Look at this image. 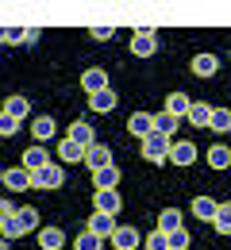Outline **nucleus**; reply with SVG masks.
Instances as JSON below:
<instances>
[{"mask_svg":"<svg viewBox=\"0 0 231 250\" xmlns=\"http://www.w3.org/2000/svg\"><path fill=\"white\" fill-rule=\"evenodd\" d=\"M208 166H212V169H228L231 166V150L228 146H212V150H208Z\"/></svg>","mask_w":231,"mask_h":250,"instance_id":"25","label":"nucleus"},{"mask_svg":"<svg viewBox=\"0 0 231 250\" xmlns=\"http://www.w3.org/2000/svg\"><path fill=\"white\" fill-rule=\"evenodd\" d=\"M143 158H147V162H154V166H162L166 158H169V139L158 135V131H150V135L143 139Z\"/></svg>","mask_w":231,"mask_h":250,"instance_id":"2","label":"nucleus"},{"mask_svg":"<svg viewBox=\"0 0 231 250\" xmlns=\"http://www.w3.org/2000/svg\"><path fill=\"white\" fill-rule=\"evenodd\" d=\"M193 212H197L200 219H208V223H212V216H216V200H208V196H197V200H193Z\"/></svg>","mask_w":231,"mask_h":250,"instance_id":"29","label":"nucleus"},{"mask_svg":"<svg viewBox=\"0 0 231 250\" xmlns=\"http://www.w3.org/2000/svg\"><path fill=\"white\" fill-rule=\"evenodd\" d=\"M35 39H39V31H35V27H27V31H20V42H23V46H35Z\"/></svg>","mask_w":231,"mask_h":250,"instance_id":"34","label":"nucleus"},{"mask_svg":"<svg viewBox=\"0 0 231 250\" xmlns=\"http://www.w3.org/2000/svg\"><path fill=\"white\" fill-rule=\"evenodd\" d=\"M69 143H77L81 150H89V146L97 143V135H93V127L85 124V120H77V124L69 127Z\"/></svg>","mask_w":231,"mask_h":250,"instance_id":"14","label":"nucleus"},{"mask_svg":"<svg viewBox=\"0 0 231 250\" xmlns=\"http://www.w3.org/2000/svg\"><path fill=\"white\" fill-rule=\"evenodd\" d=\"M139 243H143L139 227H124V223H116V231H112V247H116V250H135Z\"/></svg>","mask_w":231,"mask_h":250,"instance_id":"5","label":"nucleus"},{"mask_svg":"<svg viewBox=\"0 0 231 250\" xmlns=\"http://www.w3.org/2000/svg\"><path fill=\"white\" fill-rule=\"evenodd\" d=\"M127 131H131L135 139H147V135L154 131V116H150V112H131V120H127Z\"/></svg>","mask_w":231,"mask_h":250,"instance_id":"9","label":"nucleus"},{"mask_svg":"<svg viewBox=\"0 0 231 250\" xmlns=\"http://www.w3.org/2000/svg\"><path fill=\"white\" fill-rule=\"evenodd\" d=\"M4 116H12V120H20V124H23V120L31 116L27 96H8V100H4Z\"/></svg>","mask_w":231,"mask_h":250,"instance_id":"16","label":"nucleus"},{"mask_svg":"<svg viewBox=\"0 0 231 250\" xmlns=\"http://www.w3.org/2000/svg\"><path fill=\"white\" fill-rule=\"evenodd\" d=\"M81 162L97 173V169H104V166H112V150H108V146H100V143H93V146L85 150V158H81Z\"/></svg>","mask_w":231,"mask_h":250,"instance_id":"7","label":"nucleus"},{"mask_svg":"<svg viewBox=\"0 0 231 250\" xmlns=\"http://www.w3.org/2000/svg\"><path fill=\"white\" fill-rule=\"evenodd\" d=\"M93 208L104 212V216H116V212L124 208V200H120L116 188H97V192H93Z\"/></svg>","mask_w":231,"mask_h":250,"instance_id":"3","label":"nucleus"},{"mask_svg":"<svg viewBox=\"0 0 231 250\" xmlns=\"http://www.w3.org/2000/svg\"><path fill=\"white\" fill-rule=\"evenodd\" d=\"M216 69H220V58L208 54V50L193 58V73H197V77H216Z\"/></svg>","mask_w":231,"mask_h":250,"instance_id":"18","label":"nucleus"},{"mask_svg":"<svg viewBox=\"0 0 231 250\" xmlns=\"http://www.w3.org/2000/svg\"><path fill=\"white\" fill-rule=\"evenodd\" d=\"M0 177H4V169H0Z\"/></svg>","mask_w":231,"mask_h":250,"instance_id":"38","label":"nucleus"},{"mask_svg":"<svg viewBox=\"0 0 231 250\" xmlns=\"http://www.w3.org/2000/svg\"><path fill=\"white\" fill-rule=\"evenodd\" d=\"M62 181H66V169L58 162H46L42 169L31 173V188H62Z\"/></svg>","mask_w":231,"mask_h":250,"instance_id":"1","label":"nucleus"},{"mask_svg":"<svg viewBox=\"0 0 231 250\" xmlns=\"http://www.w3.org/2000/svg\"><path fill=\"white\" fill-rule=\"evenodd\" d=\"M0 181L12 188V192H23V188H31V173H27L23 166H16V169H4V177H0Z\"/></svg>","mask_w":231,"mask_h":250,"instance_id":"12","label":"nucleus"},{"mask_svg":"<svg viewBox=\"0 0 231 250\" xmlns=\"http://www.w3.org/2000/svg\"><path fill=\"white\" fill-rule=\"evenodd\" d=\"M89 231H93L97 239H112V231H116V216L93 212V216H89Z\"/></svg>","mask_w":231,"mask_h":250,"instance_id":"11","label":"nucleus"},{"mask_svg":"<svg viewBox=\"0 0 231 250\" xmlns=\"http://www.w3.org/2000/svg\"><path fill=\"white\" fill-rule=\"evenodd\" d=\"M16 231L20 235H31V231H39V212L35 208H16Z\"/></svg>","mask_w":231,"mask_h":250,"instance_id":"15","label":"nucleus"},{"mask_svg":"<svg viewBox=\"0 0 231 250\" xmlns=\"http://www.w3.org/2000/svg\"><path fill=\"white\" fill-rule=\"evenodd\" d=\"M89 35H93V39H100V42H108V39H112V27H93Z\"/></svg>","mask_w":231,"mask_h":250,"instance_id":"35","label":"nucleus"},{"mask_svg":"<svg viewBox=\"0 0 231 250\" xmlns=\"http://www.w3.org/2000/svg\"><path fill=\"white\" fill-rule=\"evenodd\" d=\"M54 131H58V124H54L50 116H35V120H31V135H35L39 146H42L46 139H54Z\"/></svg>","mask_w":231,"mask_h":250,"instance_id":"13","label":"nucleus"},{"mask_svg":"<svg viewBox=\"0 0 231 250\" xmlns=\"http://www.w3.org/2000/svg\"><path fill=\"white\" fill-rule=\"evenodd\" d=\"M154 50H158V35H154V31L131 35V54H135V58H150Z\"/></svg>","mask_w":231,"mask_h":250,"instance_id":"6","label":"nucleus"},{"mask_svg":"<svg viewBox=\"0 0 231 250\" xmlns=\"http://www.w3.org/2000/svg\"><path fill=\"white\" fill-rule=\"evenodd\" d=\"M46 162H50V158H46V150L35 143V146H27V150H23V162H20V166H23L27 173H35V169H42Z\"/></svg>","mask_w":231,"mask_h":250,"instance_id":"19","label":"nucleus"},{"mask_svg":"<svg viewBox=\"0 0 231 250\" xmlns=\"http://www.w3.org/2000/svg\"><path fill=\"white\" fill-rule=\"evenodd\" d=\"M154 131H158V135H166V139H173L177 120H173V116H166V112H158V116H154Z\"/></svg>","mask_w":231,"mask_h":250,"instance_id":"27","label":"nucleus"},{"mask_svg":"<svg viewBox=\"0 0 231 250\" xmlns=\"http://www.w3.org/2000/svg\"><path fill=\"white\" fill-rule=\"evenodd\" d=\"M16 131H20V120H12V116H4V112H0V135H4V139H12Z\"/></svg>","mask_w":231,"mask_h":250,"instance_id":"32","label":"nucleus"},{"mask_svg":"<svg viewBox=\"0 0 231 250\" xmlns=\"http://www.w3.org/2000/svg\"><path fill=\"white\" fill-rule=\"evenodd\" d=\"M120 177H124V173H120L116 166H104V169L93 173V185H97V188H116V185H120Z\"/></svg>","mask_w":231,"mask_h":250,"instance_id":"20","label":"nucleus"},{"mask_svg":"<svg viewBox=\"0 0 231 250\" xmlns=\"http://www.w3.org/2000/svg\"><path fill=\"white\" fill-rule=\"evenodd\" d=\"M166 247L169 250H189V231H185V227L169 231V235H166Z\"/></svg>","mask_w":231,"mask_h":250,"instance_id":"28","label":"nucleus"},{"mask_svg":"<svg viewBox=\"0 0 231 250\" xmlns=\"http://www.w3.org/2000/svg\"><path fill=\"white\" fill-rule=\"evenodd\" d=\"M39 247L42 250H62L66 247V231L62 227H39Z\"/></svg>","mask_w":231,"mask_h":250,"instance_id":"10","label":"nucleus"},{"mask_svg":"<svg viewBox=\"0 0 231 250\" xmlns=\"http://www.w3.org/2000/svg\"><path fill=\"white\" fill-rule=\"evenodd\" d=\"M212 227L220 235H231V200L228 204H216V216H212Z\"/></svg>","mask_w":231,"mask_h":250,"instance_id":"22","label":"nucleus"},{"mask_svg":"<svg viewBox=\"0 0 231 250\" xmlns=\"http://www.w3.org/2000/svg\"><path fill=\"white\" fill-rule=\"evenodd\" d=\"M81 89H85V93H89V96L104 93V89H108V73H104L100 65H89V69L81 73Z\"/></svg>","mask_w":231,"mask_h":250,"instance_id":"4","label":"nucleus"},{"mask_svg":"<svg viewBox=\"0 0 231 250\" xmlns=\"http://www.w3.org/2000/svg\"><path fill=\"white\" fill-rule=\"evenodd\" d=\"M189 104H193V100H189L185 93H169V100H166V116L185 120V116H189Z\"/></svg>","mask_w":231,"mask_h":250,"instance_id":"17","label":"nucleus"},{"mask_svg":"<svg viewBox=\"0 0 231 250\" xmlns=\"http://www.w3.org/2000/svg\"><path fill=\"white\" fill-rule=\"evenodd\" d=\"M147 250H169V247H166V235H162V231L147 235Z\"/></svg>","mask_w":231,"mask_h":250,"instance_id":"33","label":"nucleus"},{"mask_svg":"<svg viewBox=\"0 0 231 250\" xmlns=\"http://www.w3.org/2000/svg\"><path fill=\"white\" fill-rule=\"evenodd\" d=\"M166 162H173V166H193L197 162V146L193 143H169V158Z\"/></svg>","mask_w":231,"mask_h":250,"instance_id":"8","label":"nucleus"},{"mask_svg":"<svg viewBox=\"0 0 231 250\" xmlns=\"http://www.w3.org/2000/svg\"><path fill=\"white\" fill-rule=\"evenodd\" d=\"M0 250H12V243H8V239H0Z\"/></svg>","mask_w":231,"mask_h":250,"instance_id":"37","label":"nucleus"},{"mask_svg":"<svg viewBox=\"0 0 231 250\" xmlns=\"http://www.w3.org/2000/svg\"><path fill=\"white\" fill-rule=\"evenodd\" d=\"M208 127H212V131H231V112H224V108H212V120H208Z\"/></svg>","mask_w":231,"mask_h":250,"instance_id":"30","label":"nucleus"},{"mask_svg":"<svg viewBox=\"0 0 231 250\" xmlns=\"http://www.w3.org/2000/svg\"><path fill=\"white\" fill-rule=\"evenodd\" d=\"M73 247H77V250H104V239H97L93 231H85V235H77Z\"/></svg>","mask_w":231,"mask_h":250,"instance_id":"31","label":"nucleus"},{"mask_svg":"<svg viewBox=\"0 0 231 250\" xmlns=\"http://www.w3.org/2000/svg\"><path fill=\"white\" fill-rule=\"evenodd\" d=\"M116 100H120V96L112 93V89H104V93L89 96V108H93V112H112V108H116Z\"/></svg>","mask_w":231,"mask_h":250,"instance_id":"23","label":"nucleus"},{"mask_svg":"<svg viewBox=\"0 0 231 250\" xmlns=\"http://www.w3.org/2000/svg\"><path fill=\"white\" fill-rule=\"evenodd\" d=\"M8 216H16V208H12L8 200H0V219H8Z\"/></svg>","mask_w":231,"mask_h":250,"instance_id":"36","label":"nucleus"},{"mask_svg":"<svg viewBox=\"0 0 231 250\" xmlns=\"http://www.w3.org/2000/svg\"><path fill=\"white\" fill-rule=\"evenodd\" d=\"M177 227H181V212H177V208H166L162 216H158V231L169 235V231H177Z\"/></svg>","mask_w":231,"mask_h":250,"instance_id":"24","label":"nucleus"},{"mask_svg":"<svg viewBox=\"0 0 231 250\" xmlns=\"http://www.w3.org/2000/svg\"><path fill=\"white\" fill-rule=\"evenodd\" d=\"M185 120H189L193 127H208V120H212V108H208V104H200V100H193V104H189V116H185Z\"/></svg>","mask_w":231,"mask_h":250,"instance_id":"21","label":"nucleus"},{"mask_svg":"<svg viewBox=\"0 0 231 250\" xmlns=\"http://www.w3.org/2000/svg\"><path fill=\"white\" fill-rule=\"evenodd\" d=\"M58 158H62V162H81V158H85V150H81L77 143L62 139V143H58Z\"/></svg>","mask_w":231,"mask_h":250,"instance_id":"26","label":"nucleus"}]
</instances>
